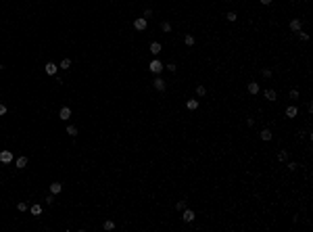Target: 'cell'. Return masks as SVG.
<instances>
[{
  "instance_id": "cell-1",
  "label": "cell",
  "mask_w": 313,
  "mask_h": 232,
  "mask_svg": "<svg viewBox=\"0 0 313 232\" xmlns=\"http://www.w3.org/2000/svg\"><path fill=\"white\" fill-rule=\"evenodd\" d=\"M148 69H151V73L159 75V73H161V71L165 69V65H163L161 61H157V59H155V61H151V67H148Z\"/></svg>"
},
{
  "instance_id": "cell-2",
  "label": "cell",
  "mask_w": 313,
  "mask_h": 232,
  "mask_svg": "<svg viewBox=\"0 0 313 232\" xmlns=\"http://www.w3.org/2000/svg\"><path fill=\"white\" fill-rule=\"evenodd\" d=\"M152 86H155V88L159 90V92H165V90H167V82L163 80V78H159V75L155 78V82H152Z\"/></svg>"
},
{
  "instance_id": "cell-3",
  "label": "cell",
  "mask_w": 313,
  "mask_h": 232,
  "mask_svg": "<svg viewBox=\"0 0 313 232\" xmlns=\"http://www.w3.org/2000/svg\"><path fill=\"white\" fill-rule=\"evenodd\" d=\"M146 25H148V21H146L144 17L134 19V29H138V32H144V29H146Z\"/></svg>"
},
{
  "instance_id": "cell-4",
  "label": "cell",
  "mask_w": 313,
  "mask_h": 232,
  "mask_svg": "<svg viewBox=\"0 0 313 232\" xmlns=\"http://www.w3.org/2000/svg\"><path fill=\"white\" fill-rule=\"evenodd\" d=\"M44 71H46V75H57L58 65H54V63L50 61V63H46V67H44Z\"/></svg>"
},
{
  "instance_id": "cell-5",
  "label": "cell",
  "mask_w": 313,
  "mask_h": 232,
  "mask_svg": "<svg viewBox=\"0 0 313 232\" xmlns=\"http://www.w3.org/2000/svg\"><path fill=\"white\" fill-rule=\"evenodd\" d=\"M69 117H71V109H69V107H63V109L58 111V119H63V121H67Z\"/></svg>"
},
{
  "instance_id": "cell-6",
  "label": "cell",
  "mask_w": 313,
  "mask_h": 232,
  "mask_svg": "<svg viewBox=\"0 0 313 232\" xmlns=\"http://www.w3.org/2000/svg\"><path fill=\"white\" fill-rule=\"evenodd\" d=\"M0 161H2V163H11L13 161V153L11 151H0Z\"/></svg>"
},
{
  "instance_id": "cell-7",
  "label": "cell",
  "mask_w": 313,
  "mask_h": 232,
  "mask_svg": "<svg viewBox=\"0 0 313 232\" xmlns=\"http://www.w3.org/2000/svg\"><path fill=\"white\" fill-rule=\"evenodd\" d=\"M301 27H303L301 19H292V21H290V29H292V32H301Z\"/></svg>"
},
{
  "instance_id": "cell-8",
  "label": "cell",
  "mask_w": 313,
  "mask_h": 232,
  "mask_svg": "<svg viewBox=\"0 0 313 232\" xmlns=\"http://www.w3.org/2000/svg\"><path fill=\"white\" fill-rule=\"evenodd\" d=\"M194 218H196V215H194V211H192V209H184V222H186V224H190Z\"/></svg>"
},
{
  "instance_id": "cell-9",
  "label": "cell",
  "mask_w": 313,
  "mask_h": 232,
  "mask_svg": "<svg viewBox=\"0 0 313 232\" xmlns=\"http://www.w3.org/2000/svg\"><path fill=\"white\" fill-rule=\"evenodd\" d=\"M61 190H63V184H61V182H52V184H50V192H52V195H58Z\"/></svg>"
},
{
  "instance_id": "cell-10",
  "label": "cell",
  "mask_w": 313,
  "mask_h": 232,
  "mask_svg": "<svg viewBox=\"0 0 313 232\" xmlns=\"http://www.w3.org/2000/svg\"><path fill=\"white\" fill-rule=\"evenodd\" d=\"M161 50H163V46L159 44V42H152V44H151V55H155V57H157Z\"/></svg>"
},
{
  "instance_id": "cell-11",
  "label": "cell",
  "mask_w": 313,
  "mask_h": 232,
  "mask_svg": "<svg viewBox=\"0 0 313 232\" xmlns=\"http://www.w3.org/2000/svg\"><path fill=\"white\" fill-rule=\"evenodd\" d=\"M278 98V94H276V90H265V101H269V103H274Z\"/></svg>"
},
{
  "instance_id": "cell-12",
  "label": "cell",
  "mask_w": 313,
  "mask_h": 232,
  "mask_svg": "<svg viewBox=\"0 0 313 232\" xmlns=\"http://www.w3.org/2000/svg\"><path fill=\"white\" fill-rule=\"evenodd\" d=\"M27 161H29L27 157H19V159H17V169H25V167H27Z\"/></svg>"
},
{
  "instance_id": "cell-13",
  "label": "cell",
  "mask_w": 313,
  "mask_h": 232,
  "mask_svg": "<svg viewBox=\"0 0 313 232\" xmlns=\"http://www.w3.org/2000/svg\"><path fill=\"white\" fill-rule=\"evenodd\" d=\"M184 44H186V46H194V36H192V34H186L184 36Z\"/></svg>"
},
{
  "instance_id": "cell-14",
  "label": "cell",
  "mask_w": 313,
  "mask_h": 232,
  "mask_svg": "<svg viewBox=\"0 0 313 232\" xmlns=\"http://www.w3.org/2000/svg\"><path fill=\"white\" fill-rule=\"evenodd\" d=\"M186 107H188L190 111H194V109H198V101H196V98H190V101L186 103Z\"/></svg>"
},
{
  "instance_id": "cell-15",
  "label": "cell",
  "mask_w": 313,
  "mask_h": 232,
  "mask_svg": "<svg viewBox=\"0 0 313 232\" xmlns=\"http://www.w3.org/2000/svg\"><path fill=\"white\" fill-rule=\"evenodd\" d=\"M296 113H299V109H296V107H288V109H286V117H290V119H292V117H296Z\"/></svg>"
},
{
  "instance_id": "cell-16",
  "label": "cell",
  "mask_w": 313,
  "mask_h": 232,
  "mask_svg": "<svg viewBox=\"0 0 313 232\" xmlns=\"http://www.w3.org/2000/svg\"><path fill=\"white\" fill-rule=\"evenodd\" d=\"M248 92H251V94L259 92V84H257V82H251V84H248Z\"/></svg>"
},
{
  "instance_id": "cell-17",
  "label": "cell",
  "mask_w": 313,
  "mask_h": 232,
  "mask_svg": "<svg viewBox=\"0 0 313 232\" xmlns=\"http://www.w3.org/2000/svg\"><path fill=\"white\" fill-rule=\"evenodd\" d=\"M259 136H261V140H271V132H269V130H261V134H259Z\"/></svg>"
},
{
  "instance_id": "cell-18",
  "label": "cell",
  "mask_w": 313,
  "mask_h": 232,
  "mask_svg": "<svg viewBox=\"0 0 313 232\" xmlns=\"http://www.w3.org/2000/svg\"><path fill=\"white\" fill-rule=\"evenodd\" d=\"M278 161H288V151H280L278 153Z\"/></svg>"
},
{
  "instance_id": "cell-19",
  "label": "cell",
  "mask_w": 313,
  "mask_h": 232,
  "mask_svg": "<svg viewBox=\"0 0 313 232\" xmlns=\"http://www.w3.org/2000/svg\"><path fill=\"white\" fill-rule=\"evenodd\" d=\"M58 67H61V69H69V67H71V61H69V59H63Z\"/></svg>"
},
{
  "instance_id": "cell-20",
  "label": "cell",
  "mask_w": 313,
  "mask_h": 232,
  "mask_svg": "<svg viewBox=\"0 0 313 232\" xmlns=\"http://www.w3.org/2000/svg\"><path fill=\"white\" fill-rule=\"evenodd\" d=\"M104 230H115V222L106 220V222H104Z\"/></svg>"
},
{
  "instance_id": "cell-21",
  "label": "cell",
  "mask_w": 313,
  "mask_h": 232,
  "mask_svg": "<svg viewBox=\"0 0 313 232\" xmlns=\"http://www.w3.org/2000/svg\"><path fill=\"white\" fill-rule=\"evenodd\" d=\"M29 211H32L34 215H40V213H42V207H40V205H32V207H29Z\"/></svg>"
},
{
  "instance_id": "cell-22",
  "label": "cell",
  "mask_w": 313,
  "mask_h": 232,
  "mask_svg": "<svg viewBox=\"0 0 313 232\" xmlns=\"http://www.w3.org/2000/svg\"><path fill=\"white\" fill-rule=\"evenodd\" d=\"M161 29H163V32H165V34H169V32H171V23H167V21H163V23H161Z\"/></svg>"
},
{
  "instance_id": "cell-23",
  "label": "cell",
  "mask_w": 313,
  "mask_h": 232,
  "mask_svg": "<svg viewBox=\"0 0 313 232\" xmlns=\"http://www.w3.org/2000/svg\"><path fill=\"white\" fill-rule=\"evenodd\" d=\"M67 134L69 136H77V128L75 126H67Z\"/></svg>"
},
{
  "instance_id": "cell-24",
  "label": "cell",
  "mask_w": 313,
  "mask_h": 232,
  "mask_svg": "<svg viewBox=\"0 0 313 232\" xmlns=\"http://www.w3.org/2000/svg\"><path fill=\"white\" fill-rule=\"evenodd\" d=\"M225 19H228V21H236V19H238V15H236L234 11H230L228 15H225Z\"/></svg>"
},
{
  "instance_id": "cell-25",
  "label": "cell",
  "mask_w": 313,
  "mask_h": 232,
  "mask_svg": "<svg viewBox=\"0 0 313 232\" xmlns=\"http://www.w3.org/2000/svg\"><path fill=\"white\" fill-rule=\"evenodd\" d=\"M196 94L198 96H205V94H207V88H205V86H196Z\"/></svg>"
},
{
  "instance_id": "cell-26",
  "label": "cell",
  "mask_w": 313,
  "mask_h": 232,
  "mask_svg": "<svg viewBox=\"0 0 313 232\" xmlns=\"http://www.w3.org/2000/svg\"><path fill=\"white\" fill-rule=\"evenodd\" d=\"M175 209H177V211H184V209H186V201H177V203H175Z\"/></svg>"
},
{
  "instance_id": "cell-27",
  "label": "cell",
  "mask_w": 313,
  "mask_h": 232,
  "mask_svg": "<svg viewBox=\"0 0 313 232\" xmlns=\"http://www.w3.org/2000/svg\"><path fill=\"white\" fill-rule=\"evenodd\" d=\"M288 169H290V172H296V169H299V163L290 161V163H288Z\"/></svg>"
},
{
  "instance_id": "cell-28",
  "label": "cell",
  "mask_w": 313,
  "mask_h": 232,
  "mask_svg": "<svg viewBox=\"0 0 313 232\" xmlns=\"http://www.w3.org/2000/svg\"><path fill=\"white\" fill-rule=\"evenodd\" d=\"M296 34H299V38H301L303 42H307V40H309V34H303V32H296Z\"/></svg>"
},
{
  "instance_id": "cell-29",
  "label": "cell",
  "mask_w": 313,
  "mask_h": 232,
  "mask_svg": "<svg viewBox=\"0 0 313 232\" xmlns=\"http://www.w3.org/2000/svg\"><path fill=\"white\" fill-rule=\"evenodd\" d=\"M17 209H19V211H27V203H23V201H21V203L17 205Z\"/></svg>"
},
{
  "instance_id": "cell-30",
  "label": "cell",
  "mask_w": 313,
  "mask_h": 232,
  "mask_svg": "<svg viewBox=\"0 0 313 232\" xmlns=\"http://www.w3.org/2000/svg\"><path fill=\"white\" fill-rule=\"evenodd\" d=\"M290 98L296 101V98H299V90H290Z\"/></svg>"
},
{
  "instance_id": "cell-31",
  "label": "cell",
  "mask_w": 313,
  "mask_h": 232,
  "mask_svg": "<svg viewBox=\"0 0 313 232\" xmlns=\"http://www.w3.org/2000/svg\"><path fill=\"white\" fill-rule=\"evenodd\" d=\"M151 17H152V11H151V9H146V11H144V19H146V21H148V19H151Z\"/></svg>"
},
{
  "instance_id": "cell-32",
  "label": "cell",
  "mask_w": 313,
  "mask_h": 232,
  "mask_svg": "<svg viewBox=\"0 0 313 232\" xmlns=\"http://www.w3.org/2000/svg\"><path fill=\"white\" fill-rule=\"evenodd\" d=\"M263 78H271V69H267V67H265V69H263Z\"/></svg>"
},
{
  "instance_id": "cell-33",
  "label": "cell",
  "mask_w": 313,
  "mask_h": 232,
  "mask_svg": "<svg viewBox=\"0 0 313 232\" xmlns=\"http://www.w3.org/2000/svg\"><path fill=\"white\" fill-rule=\"evenodd\" d=\"M52 201H54V197H52V192H50V195L46 197V203H48V205H52Z\"/></svg>"
},
{
  "instance_id": "cell-34",
  "label": "cell",
  "mask_w": 313,
  "mask_h": 232,
  "mask_svg": "<svg viewBox=\"0 0 313 232\" xmlns=\"http://www.w3.org/2000/svg\"><path fill=\"white\" fill-rule=\"evenodd\" d=\"M175 69H177V67H175V63H169V65H167V71H175Z\"/></svg>"
},
{
  "instance_id": "cell-35",
  "label": "cell",
  "mask_w": 313,
  "mask_h": 232,
  "mask_svg": "<svg viewBox=\"0 0 313 232\" xmlns=\"http://www.w3.org/2000/svg\"><path fill=\"white\" fill-rule=\"evenodd\" d=\"M4 113H6V107H4V105H0V115H4Z\"/></svg>"
},
{
  "instance_id": "cell-36",
  "label": "cell",
  "mask_w": 313,
  "mask_h": 232,
  "mask_svg": "<svg viewBox=\"0 0 313 232\" xmlns=\"http://www.w3.org/2000/svg\"><path fill=\"white\" fill-rule=\"evenodd\" d=\"M261 4H271V0H259Z\"/></svg>"
}]
</instances>
